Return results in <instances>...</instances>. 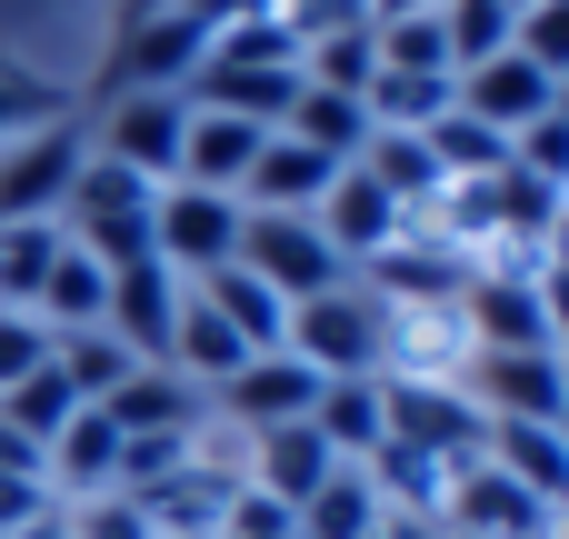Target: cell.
Returning a JSON list of instances; mask_svg holds the SVG:
<instances>
[{"mask_svg": "<svg viewBox=\"0 0 569 539\" xmlns=\"http://www.w3.org/2000/svg\"><path fill=\"white\" fill-rule=\"evenodd\" d=\"M330 180H340V160H320V150H300V140H260V160H250V180H240V210H320L330 200Z\"/></svg>", "mask_w": 569, "mask_h": 539, "instance_id": "d6986e66", "label": "cell"}, {"mask_svg": "<svg viewBox=\"0 0 569 539\" xmlns=\"http://www.w3.org/2000/svg\"><path fill=\"white\" fill-rule=\"evenodd\" d=\"M490 470H510L530 500H550L569 510V450H560V420H490V450H480Z\"/></svg>", "mask_w": 569, "mask_h": 539, "instance_id": "7402d4cb", "label": "cell"}, {"mask_svg": "<svg viewBox=\"0 0 569 539\" xmlns=\"http://www.w3.org/2000/svg\"><path fill=\"white\" fill-rule=\"evenodd\" d=\"M130 10H170V0H130Z\"/></svg>", "mask_w": 569, "mask_h": 539, "instance_id": "7dc6e473", "label": "cell"}, {"mask_svg": "<svg viewBox=\"0 0 569 539\" xmlns=\"http://www.w3.org/2000/svg\"><path fill=\"white\" fill-rule=\"evenodd\" d=\"M560 450H569V410H560Z\"/></svg>", "mask_w": 569, "mask_h": 539, "instance_id": "c3c4849f", "label": "cell"}, {"mask_svg": "<svg viewBox=\"0 0 569 539\" xmlns=\"http://www.w3.org/2000/svg\"><path fill=\"white\" fill-rule=\"evenodd\" d=\"M50 120H70V110H60V90H50V80L0 70V140H30V130H50Z\"/></svg>", "mask_w": 569, "mask_h": 539, "instance_id": "f35d334b", "label": "cell"}, {"mask_svg": "<svg viewBox=\"0 0 569 539\" xmlns=\"http://www.w3.org/2000/svg\"><path fill=\"white\" fill-rule=\"evenodd\" d=\"M70 410H80V400L60 390V370H30L20 390H0V430H20V440H30L40 460H50V440L70 430Z\"/></svg>", "mask_w": 569, "mask_h": 539, "instance_id": "836d02e7", "label": "cell"}, {"mask_svg": "<svg viewBox=\"0 0 569 539\" xmlns=\"http://www.w3.org/2000/svg\"><path fill=\"white\" fill-rule=\"evenodd\" d=\"M180 130H190V100H180V90L110 100V110H100V160H120V170L150 180V190H170V180H180Z\"/></svg>", "mask_w": 569, "mask_h": 539, "instance_id": "9c48e42d", "label": "cell"}, {"mask_svg": "<svg viewBox=\"0 0 569 539\" xmlns=\"http://www.w3.org/2000/svg\"><path fill=\"white\" fill-rule=\"evenodd\" d=\"M50 370H60V390H70L80 410H100V400H110L130 370H150V360H130L110 330H60V340H50Z\"/></svg>", "mask_w": 569, "mask_h": 539, "instance_id": "83f0119b", "label": "cell"}, {"mask_svg": "<svg viewBox=\"0 0 569 539\" xmlns=\"http://www.w3.org/2000/svg\"><path fill=\"white\" fill-rule=\"evenodd\" d=\"M460 110L480 120V130H500V140H520L540 110H550V70H530L520 50H500V60H480V70H460Z\"/></svg>", "mask_w": 569, "mask_h": 539, "instance_id": "ac0fdd59", "label": "cell"}, {"mask_svg": "<svg viewBox=\"0 0 569 539\" xmlns=\"http://www.w3.org/2000/svg\"><path fill=\"white\" fill-rule=\"evenodd\" d=\"M550 110H560V120H569V80H550Z\"/></svg>", "mask_w": 569, "mask_h": 539, "instance_id": "f6af8a7d", "label": "cell"}, {"mask_svg": "<svg viewBox=\"0 0 569 539\" xmlns=\"http://www.w3.org/2000/svg\"><path fill=\"white\" fill-rule=\"evenodd\" d=\"M230 260H240L260 290H280L290 310L350 280V260L330 250V230H320V220H300V210H240V250H230Z\"/></svg>", "mask_w": 569, "mask_h": 539, "instance_id": "277c9868", "label": "cell"}, {"mask_svg": "<svg viewBox=\"0 0 569 539\" xmlns=\"http://www.w3.org/2000/svg\"><path fill=\"white\" fill-rule=\"evenodd\" d=\"M230 250H240V200H230V190L170 180V190L150 200V260H160L170 280H210V270H230Z\"/></svg>", "mask_w": 569, "mask_h": 539, "instance_id": "5b68a950", "label": "cell"}, {"mask_svg": "<svg viewBox=\"0 0 569 539\" xmlns=\"http://www.w3.org/2000/svg\"><path fill=\"white\" fill-rule=\"evenodd\" d=\"M340 460L320 450V430L310 420H290V430H260V440H240V480L260 490V500H280V510H300L320 480H330Z\"/></svg>", "mask_w": 569, "mask_h": 539, "instance_id": "e0dca14e", "label": "cell"}, {"mask_svg": "<svg viewBox=\"0 0 569 539\" xmlns=\"http://www.w3.org/2000/svg\"><path fill=\"white\" fill-rule=\"evenodd\" d=\"M100 420H110L120 440H150V430H200V420H210V400H200L180 370H160V360H150V370H130V380L100 400Z\"/></svg>", "mask_w": 569, "mask_h": 539, "instance_id": "ffe728a7", "label": "cell"}, {"mask_svg": "<svg viewBox=\"0 0 569 539\" xmlns=\"http://www.w3.org/2000/svg\"><path fill=\"white\" fill-rule=\"evenodd\" d=\"M100 300H110V270H100L90 250H60L50 280H40V310H30V320H40L50 340H60V330H100Z\"/></svg>", "mask_w": 569, "mask_h": 539, "instance_id": "4dcf8cb0", "label": "cell"}, {"mask_svg": "<svg viewBox=\"0 0 569 539\" xmlns=\"http://www.w3.org/2000/svg\"><path fill=\"white\" fill-rule=\"evenodd\" d=\"M510 50H520L530 70H550V80H569V0H530V10L510 20Z\"/></svg>", "mask_w": 569, "mask_h": 539, "instance_id": "8d00e7d4", "label": "cell"}, {"mask_svg": "<svg viewBox=\"0 0 569 539\" xmlns=\"http://www.w3.org/2000/svg\"><path fill=\"white\" fill-rule=\"evenodd\" d=\"M310 220L330 230V250H340L350 270H360V260H380L390 240H410V210H400V200H390V190H380V180H370L360 160H350V170L330 180V200H320Z\"/></svg>", "mask_w": 569, "mask_h": 539, "instance_id": "4fadbf2b", "label": "cell"}, {"mask_svg": "<svg viewBox=\"0 0 569 539\" xmlns=\"http://www.w3.org/2000/svg\"><path fill=\"white\" fill-rule=\"evenodd\" d=\"M130 500H140L150 539H220L230 500H240V440L210 420V430L190 440V460H180V470H160V480H140Z\"/></svg>", "mask_w": 569, "mask_h": 539, "instance_id": "3957f363", "label": "cell"}, {"mask_svg": "<svg viewBox=\"0 0 569 539\" xmlns=\"http://www.w3.org/2000/svg\"><path fill=\"white\" fill-rule=\"evenodd\" d=\"M440 40H450V70H480L510 50V10L500 0H440Z\"/></svg>", "mask_w": 569, "mask_h": 539, "instance_id": "e575fe53", "label": "cell"}, {"mask_svg": "<svg viewBox=\"0 0 569 539\" xmlns=\"http://www.w3.org/2000/svg\"><path fill=\"white\" fill-rule=\"evenodd\" d=\"M50 490H60V510L120 490V430H110L100 410H70V430L50 440Z\"/></svg>", "mask_w": 569, "mask_h": 539, "instance_id": "cb8c5ba5", "label": "cell"}, {"mask_svg": "<svg viewBox=\"0 0 569 539\" xmlns=\"http://www.w3.org/2000/svg\"><path fill=\"white\" fill-rule=\"evenodd\" d=\"M360 10H370V20H430L440 0H360Z\"/></svg>", "mask_w": 569, "mask_h": 539, "instance_id": "ee69618b", "label": "cell"}, {"mask_svg": "<svg viewBox=\"0 0 569 539\" xmlns=\"http://www.w3.org/2000/svg\"><path fill=\"white\" fill-rule=\"evenodd\" d=\"M370 70H380L370 10H360V20H340V30H310V40H300V80H310V90H350V100H360V90H370Z\"/></svg>", "mask_w": 569, "mask_h": 539, "instance_id": "f1b7e54d", "label": "cell"}, {"mask_svg": "<svg viewBox=\"0 0 569 539\" xmlns=\"http://www.w3.org/2000/svg\"><path fill=\"white\" fill-rule=\"evenodd\" d=\"M180 20H200V30H230V20H250V0H170Z\"/></svg>", "mask_w": 569, "mask_h": 539, "instance_id": "b9f144b4", "label": "cell"}, {"mask_svg": "<svg viewBox=\"0 0 569 539\" xmlns=\"http://www.w3.org/2000/svg\"><path fill=\"white\" fill-rule=\"evenodd\" d=\"M370 40H380V70H440V80H460L450 40H440V10L430 20H370Z\"/></svg>", "mask_w": 569, "mask_h": 539, "instance_id": "d590c367", "label": "cell"}, {"mask_svg": "<svg viewBox=\"0 0 569 539\" xmlns=\"http://www.w3.org/2000/svg\"><path fill=\"white\" fill-rule=\"evenodd\" d=\"M440 530H450V539H550V530H560V510H550V500H530L510 470L470 460V470L440 490Z\"/></svg>", "mask_w": 569, "mask_h": 539, "instance_id": "8fae6325", "label": "cell"}, {"mask_svg": "<svg viewBox=\"0 0 569 539\" xmlns=\"http://www.w3.org/2000/svg\"><path fill=\"white\" fill-rule=\"evenodd\" d=\"M40 520H60V490L40 470H0V530H40Z\"/></svg>", "mask_w": 569, "mask_h": 539, "instance_id": "60d3db41", "label": "cell"}, {"mask_svg": "<svg viewBox=\"0 0 569 539\" xmlns=\"http://www.w3.org/2000/svg\"><path fill=\"white\" fill-rule=\"evenodd\" d=\"M310 380H380L390 370V310L360 290V280H340V290H320V300H300L290 310V340H280Z\"/></svg>", "mask_w": 569, "mask_h": 539, "instance_id": "6da1fadb", "label": "cell"}, {"mask_svg": "<svg viewBox=\"0 0 569 539\" xmlns=\"http://www.w3.org/2000/svg\"><path fill=\"white\" fill-rule=\"evenodd\" d=\"M310 430H320V450H330L340 470H360V460L390 440V400H380V380H320Z\"/></svg>", "mask_w": 569, "mask_h": 539, "instance_id": "44dd1931", "label": "cell"}, {"mask_svg": "<svg viewBox=\"0 0 569 539\" xmlns=\"http://www.w3.org/2000/svg\"><path fill=\"white\" fill-rule=\"evenodd\" d=\"M80 160H90V140H80L70 120H50V130H30V140H20V150L0 160V230H10V220H50Z\"/></svg>", "mask_w": 569, "mask_h": 539, "instance_id": "7c38bea8", "label": "cell"}, {"mask_svg": "<svg viewBox=\"0 0 569 539\" xmlns=\"http://www.w3.org/2000/svg\"><path fill=\"white\" fill-rule=\"evenodd\" d=\"M150 180H130L120 160H80L70 170V190H60V240L70 250H90L100 270H130V260H150Z\"/></svg>", "mask_w": 569, "mask_h": 539, "instance_id": "7a4b0ae2", "label": "cell"}, {"mask_svg": "<svg viewBox=\"0 0 569 539\" xmlns=\"http://www.w3.org/2000/svg\"><path fill=\"white\" fill-rule=\"evenodd\" d=\"M200 60H210V30H200V20H180V10H130V30H120V50H110L100 90H110V100L190 90V70H200Z\"/></svg>", "mask_w": 569, "mask_h": 539, "instance_id": "8992f818", "label": "cell"}, {"mask_svg": "<svg viewBox=\"0 0 569 539\" xmlns=\"http://www.w3.org/2000/svg\"><path fill=\"white\" fill-rule=\"evenodd\" d=\"M360 170H370V180H380V190H390V200H400L410 220H430V210H440V190H450L420 130H370V150H360Z\"/></svg>", "mask_w": 569, "mask_h": 539, "instance_id": "484cf974", "label": "cell"}, {"mask_svg": "<svg viewBox=\"0 0 569 539\" xmlns=\"http://www.w3.org/2000/svg\"><path fill=\"white\" fill-rule=\"evenodd\" d=\"M380 530V490L370 470H330L310 500H300V539H370Z\"/></svg>", "mask_w": 569, "mask_h": 539, "instance_id": "1f68e13d", "label": "cell"}, {"mask_svg": "<svg viewBox=\"0 0 569 539\" xmlns=\"http://www.w3.org/2000/svg\"><path fill=\"white\" fill-rule=\"evenodd\" d=\"M170 320H180V280H170L160 260H130V270H110L100 330H110L130 360H160V350H170Z\"/></svg>", "mask_w": 569, "mask_h": 539, "instance_id": "5bb4252c", "label": "cell"}, {"mask_svg": "<svg viewBox=\"0 0 569 539\" xmlns=\"http://www.w3.org/2000/svg\"><path fill=\"white\" fill-rule=\"evenodd\" d=\"M370 539H440V520H410V510H380V530Z\"/></svg>", "mask_w": 569, "mask_h": 539, "instance_id": "7bdbcfd3", "label": "cell"}, {"mask_svg": "<svg viewBox=\"0 0 569 539\" xmlns=\"http://www.w3.org/2000/svg\"><path fill=\"white\" fill-rule=\"evenodd\" d=\"M200 300H210V310L230 320V340H240L250 360L290 340V300H280V290H260V280H250L240 260H230V270H210V280H200Z\"/></svg>", "mask_w": 569, "mask_h": 539, "instance_id": "4316f807", "label": "cell"}, {"mask_svg": "<svg viewBox=\"0 0 569 539\" xmlns=\"http://www.w3.org/2000/svg\"><path fill=\"white\" fill-rule=\"evenodd\" d=\"M30 370H50V330L30 310H0V390H20Z\"/></svg>", "mask_w": 569, "mask_h": 539, "instance_id": "ab89813d", "label": "cell"}, {"mask_svg": "<svg viewBox=\"0 0 569 539\" xmlns=\"http://www.w3.org/2000/svg\"><path fill=\"white\" fill-rule=\"evenodd\" d=\"M440 539H450V530H440Z\"/></svg>", "mask_w": 569, "mask_h": 539, "instance_id": "f907efd6", "label": "cell"}, {"mask_svg": "<svg viewBox=\"0 0 569 539\" xmlns=\"http://www.w3.org/2000/svg\"><path fill=\"white\" fill-rule=\"evenodd\" d=\"M280 140H300V150H320V160L350 170V160L370 150V110H360L350 90H310V80H300V100L280 110Z\"/></svg>", "mask_w": 569, "mask_h": 539, "instance_id": "d4e9b609", "label": "cell"}, {"mask_svg": "<svg viewBox=\"0 0 569 539\" xmlns=\"http://www.w3.org/2000/svg\"><path fill=\"white\" fill-rule=\"evenodd\" d=\"M460 330H470V360L560 350V340H550V310H540V290H530V270H470V290H460Z\"/></svg>", "mask_w": 569, "mask_h": 539, "instance_id": "30bf717a", "label": "cell"}, {"mask_svg": "<svg viewBox=\"0 0 569 539\" xmlns=\"http://www.w3.org/2000/svg\"><path fill=\"white\" fill-rule=\"evenodd\" d=\"M550 539H569V510H560V530H550Z\"/></svg>", "mask_w": 569, "mask_h": 539, "instance_id": "681fc988", "label": "cell"}, {"mask_svg": "<svg viewBox=\"0 0 569 539\" xmlns=\"http://www.w3.org/2000/svg\"><path fill=\"white\" fill-rule=\"evenodd\" d=\"M60 539H150V520H140L130 490H100V500H70L60 510Z\"/></svg>", "mask_w": 569, "mask_h": 539, "instance_id": "74e56055", "label": "cell"}, {"mask_svg": "<svg viewBox=\"0 0 569 539\" xmlns=\"http://www.w3.org/2000/svg\"><path fill=\"white\" fill-rule=\"evenodd\" d=\"M380 400H390V440H410V450L440 460V470H470V460L490 450V420H480L470 390H450V380H380Z\"/></svg>", "mask_w": 569, "mask_h": 539, "instance_id": "52a82bcc", "label": "cell"}, {"mask_svg": "<svg viewBox=\"0 0 569 539\" xmlns=\"http://www.w3.org/2000/svg\"><path fill=\"white\" fill-rule=\"evenodd\" d=\"M60 250H70L60 220H10L0 230V310H40V280H50Z\"/></svg>", "mask_w": 569, "mask_h": 539, "instance_id": "d6a6232c", "label": "cell"}, {"mask_svg": "<svg viewBox=\"0 0 569 539\" xmlns=\"http://www.w3.org/2000/svg\"><path fill=\"white\" fill-rule=\"evenodd\" d=\"M450 100H460V80H440V70H370V90H360L370 130H430Z\"/></svg>", "mask_w": 569, "mask_h": 539, "instance_id": "f546056e", "label": "cell"}, {"mask_svg": "<svg viewBox=\"0 0 569 539\" xmlns=\"http://www.w3.org/2000/svg\"><path fill=\"white\" fill-rule=\"evenodd\" d=\"M470 410L480 420H560V350H510V360H470Z\"/></svg>", "mask_w": 569, "mask_h": 539, "instance_id": "9a60e30c", "label": "cell"}, {"mask_svg": "<svg viewBox=\"0 0 569 539\" xmlns=\"http://www.w3.org/2000/svg\"><path fill=\"white\" fill-rule=\"evenodd\" d=\"M500 10H510V20H520V10H530V0H500Z\"/></svg>", "mask_w": 569, "mask_h": 539, "instance_id": "bcb514c9", "label": "cell"}, {"mask_svg": "<svg viewBox=\"0 0 569 539\" xmlns=\"http://www.w3.org/2000/svg\"><path fill=\"white\" fill-rule=\"evenodd\" d=\"M260 120H240V110H200L190 100V130H180V180L190 190H230L240 200V180H250V160H260Z\"/></svg>", "mask_w": 569, "mask_h": 539, "instance_id": "2e32d148", "label": "cell"}, {"mask_svg": "<svg viewBox=\"0 0 569 539\" xmlns=\"http://www.w3.org/2000/svg\"><path fill=\"white\" fill-rule=\"evenodd\" d=\"M240 360H250V350L230 340V320H220V310H210L200 290H180V320H170V350H160V370H180V380H190V390L210 400V390H220V380H230Z\"/></svg>", "mask_w": 569, "mask_h": 539, "instance_id": "603a6c76", "label": "cell"}, {"mask_svg": "<svg viewBox=\"0 0 569 539\" xmlns=\"http://www.w3.org/2000/svg\"><path fill=\"white\" fill-rule=\"evenodd\" d=\"M310 400H320V380H310L290 350H260V360H240V370L210 390V420H220L230 440H260V430L310 420Z\"/></svg>", "mask_w": 569, "mask_h": 539, "instance_id": "ba28073f", "label": "cell"}]
</instances>
